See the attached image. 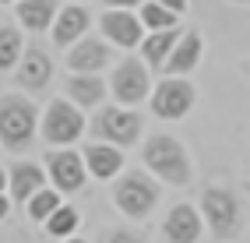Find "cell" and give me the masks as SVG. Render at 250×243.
<instances>
[{
    "label": "cell",
    "mask_w": 250,
    "mask_h": 243,
    "mask_svg": "<svg viewBox=\"0 0 250 243\" xmlns=\"http://www.w3.org/2000/svg\"><path fill=\"white\" fill-rule=\"evenodd\" d=\"M7 212H11V198H4V194H0V222L7 219Z\"/></svg>",
    "instance_id": "obj_28"
},
{
    "label": "cell",
    "mask_w": 250,
    "mask_h": 243,
    "mask_svg": "<svg viewBox=\"0 0 250 243\" xmlns=\"http://www.w3.org/2000/svg\"><path fill=\"white\" fill-rule=\"evenodd\" d=\"M81 155H85L88 176H95V180H113V176L124 169V152L109 141H92Z\"/></svg>",
    "instance_id": "obj_15"
},
{
    "label": "cell",
    "mask_w": 250,
    "mask_h": 243,
    "mask_svg": "<svg viewBox=\"0 0 250 243\" xmlns=\"http://www.w3.org/2000/svg\"><path fill=\"white\" fill-rule=\"evenodd\" d=\"M7 183H11V173H7V169H0V194L7 190Z\"/></svg>",
    "instance_id": "obj_29"
},
{
    "label": "cell",
    "mask_w": 250,
    "mask_h": 243,
    "mask_svg": "<svg viewBox=\"0 0 250 243\" xmlns=\"http://www.w3.org/2000/svg\"><path fill=\"white\" fill-rule=\"evenodd\" d=\"M109 92L113 99L120 106H130L134 109L141 99H148V92H152V81H148V63L138 60V57H127L116 63V71L109 78Z\"/></svg>",
    "instance_id": "obj_7"
},
{
    "label": "cell",
    "mask_w": 250,
    "mask_h": 243,
    "mask_svg": "<svg viewBox=\"0 0 250 243\" xmlns=\"http://www.w3.org/2000/svg\"><path fill=\"white\" fill-rule=\"evenodd\" d=\"M25 57V39L14 25H0V71L18 67V60Z\"/></svg>",
    "instance_id": "obj_21"
},
{
    "label": "cell",
    "mask_w": 250,
    "mask_h": 243,
    "mask_svg": "<svg viewBox=\"0 0 250 243\" xmlns=\"http://www.w3.org/2000/svg\"><path fill=\"white\" fill-rule=\"evenodd\" d=\"M243 71H247V74H250V60H247V63H243Z\"/></svg>",
    "instance_id": "obj_31"
},
{
    "label": "cell",
    "mask_w": 250,
    "mask_h": 243,
    "mask_svg": "<svg viewBox=\"0 0 250 243\" xmlns=\"http://www.w3.org/2000/svg\"><path fill=\"white\" fill-rule=\"evenodd\" d=\"M194 99H197V92L187 78H162L152 92V113L159 120H180L190 113Z\"/></svg>",
    "instance_id": "obj_8"
},
{
    "label": "cell",
    "mask_w": 250,
    "mask_h": 243,
    "mask_svg": "<svg viewBox=\"0 0 250 243\" xmlns=\"http://www.w3.org/2000/svg\"><path fill=\"white\" fill-rule=\"evenodd\" d=\"M88 25H92L88 7H81V4H67V7H60L57 21H53V46L67 50V46L81 42V39H85V32H88Z\"/></svg>",
    "instance_id": "obj_12"
},
{
    "label": "cell",
    "mask_w": 250,
    "mask_h": 243,
    "mask_svg": "<svg viewBox=\"0 0 250 243\" xmlns=\"http://www.w3.org/2000/svg\"><path fill=\"white\" fill-rule=\"evenodd\" d=\"M78 222H81L78 208H71V204H60V208H57V212L49 215L42 225H46V233H49V236H60V240H67V236H74Z\"/></svg>",
    "instance_id": "obj_23"
},
{
    "label": "cell",
    "mask_w": 250,
    "mask_h": 243,
    "mask_svg": "<svg viewBox=\"0 0 250 243\" xmlns=\"http://www.w3.org/2000/svg\"><path fill=\"white\" fill-rule=\"evenodd\" d=\"M201 215H205V225L211 229L215 240H232L243 229L240 198L232 190H226V187H205V194H201Z\"/></svg>",
    "instance_id": "obj_3"
},
{
    "label": "cell",
    "mask_w": 250,
    "mask_h": 243,
    "mask_svg": "<svg viewBox=\"0 0 250 243\" xmlns=\"http://www.w3.org/2000/svg\"><path fill=\"white\" fill-rule=\"evenodd\" d=\"M0 4H18V0H0Z\"/></svg>",
    "instance_id": "obj_32"
},
{
    "label": "cell",
    "mask_w": 250,
    "mask_h": 243,
    "mask_svg": "<svg viewBox=\"0 0 250 243\" xmlns=\"http://www.w3.org/2000/svg\"><path fill=\"white\" fill-rule=\"evenodd\" d=\"M53 78V60L42 46H25V57L18 60V85L28 92H42Z\"/></svg>",
    "instance_id": "obj_13"
},
{
    "label": "cell",
    "mask_w": 250,
    "mask_h": 243,
    "mask_svg": "<svg viewBox=\"0 0 250 243\" xmlns=\"http://www.w3.org/2000/svg\"><path fill=\"white\" fill-rule=\"evenodd\" d=\"M99 243H145V236L138 229H106L99 233Z\"/></svg>",
    "instance_id": "obj_25"
},
{
    "label": "cell",
    "mask_w": 250,
    "mask_h": 243,
    "mask_svg": "<svg viewBox=\"0 0 250 243\" xmlns=\"http://www.w3.org/2000/svg\"><path fill=\"white\" fill-rule=\"evenodd\" d=\"M60 204H63V198H60V190H57V187H53V190H46V187H42V190L36 194V198L28 201V215L36 219V222H46V219L53 215V212H57Z\"/></svg>",
    "instance_id": "obj_24"
},
{
    "label": "cell",
    "mask_w": 250,
    "mask_h": 243,
    "mask_svg": "<svg viewBox=\"0 0 250 243\" xmlns=\"http://www.w3.org/2000/svg\"><path fill=\"white\" fill-rule=\"evenodd\" d=\"M138 18H141V25H145V28H152V32H162V28H176L180 14H176V11H169L166 4H159V0H145Z\"/></svg>",
    "instance_id": "obj_22"
},
{
    "label": "cell",
    "mask_w": 250,
    "mask_h": 243,
    "mask_svg": "<svg viewBox=\"0 0 250 243\" xmlns=\"http://www.w3.org/2000/svg\"><path fill=\"white\" fill-rule=\"evenodd\" d=\"M145 166L152 169L159 180L173 183V187H183L190 183V155L183 152V144L173 138V134H155L145 141Z\"/></svg>",
    "instance_id": "obj_2"
},
{
    "label": "cell",
    "mask_w": 250,
    "mask_h": 243,
    "mask_svg": "<svg viewBox=\"0 0 250 243\" xmlns=\"http://www.w3.org/2000/svg\"><path fill=\"white\" fill-rule=\"evenodd\" d=\"M113 201L127 219H145V215H152V208L159 204V183L141 169L124 173L113 187Z\"/></svg>",
    "instance_id": "obj_5"
},
{
    "label": "cell",
    "mask_w": 250,
    "mask_h": 243,
    "mask_svg": "<svg viewBox=\"0 0 250 243\" xmlns=\"http://www.w3.org/2000/svg\"><path fill=\"white\" fill-rule=\"evenodd\" d=\"M63 243H88V240H78V236H67V240H63Z\"/></svg>",
    "instance_id": "obj_30"
},
{
    "label": "cell",
    "mask_w": 250,
    "mask_h": 243,
    "mask_svg": "<svg viewBox=\"0 0 250 243\" xmlns=\"http://www.w3.org/2000/svg\"><path fill=\"white\" fill-rule=\"evenodd\" d=\"M106 7H124V11H130V7H138V4H145V0H103Z\"/></svg>",
    "instance_id": "obj_26"
},
{
    "label": "cell",
    "mask_w": 250,
    "mask_h": 243,
    "mask_svg": "<svg viewBox=\"0 0 250 243\" xmlns=\"http://www.w3.org/2000/svg\"><path fill=\"white\" fill-rule=\"evenodd\" d=\"M232 4H250V0H232Z\"/></svg>",
    "instance_id": "obj_33"
},
{
    "label": "cell",
    "mask_w": 250,
    "mask_h": 243,
    "mask_svg": "<svg viewBox=\"0 0 250 243\" xmlns=\"http://www.w3.org/2000/svg\"><path fill=\"white\" fill-rule=\"evenodd\" d=\"M176 42H180V32H176V28L152 32V36H145V42H141V60H145L152 71H162Z\"/></svg>",
    "instance_id": "obj_19"
},
{
    "label": "cell",
    "mask_w": 250,
    "mask_h": 243,
    "mask_svg": "<svg viewBox=\"0 0 250 243\" xmlns=\"http://www.w3.org/2000/svg\"><path fill=\"white\" fill-rule=\"evenodd\" d=\"M39 131V109L18 92L0 95V144L7 152H25Z\"/></svg>",
    "instance_id": "obj_1"
},
{
    "label": "cell",
    "mask_w": 250,
    "mask_h": 243,
    "mask_svg": "<svg viewBox=\"0 0 250 243\" xmlns=\"http://www.w3.org/2000/svg\"><path fill=\"white\" fill-rule=\"evenodd\" d=\"M99 25H103V39L109 46H124V50H134V46L145 42V25L134 11H124V7H109L103 11V18H99Z\"/></svg>",
    "instance_id": "obj_10"
},
{
    "label": "cell",
    "mask_w": 250,
    "mask_h": 243,
    "mask_svg": "<svg viewBox=\"0 0 250 243\" xmlns=\"http://www.w3.org/2000/svg\"><path fill=\"white\" fill-rule=\"evenodd\" d=\"M205 229V215L194 204H173L162 222V236L169 243H197Z\"/></svg>",
    "instance_id": "obj_11"
},
{
    "label": "cell",
    "mask_w": 250,
    "mask_h": 243,
    "mask_svg": "<svg viewBox=\"0 0 250 243\" xmlns=\"http://www.w3.org/2000/svg\"><path fill=\"white\" fill-rule=\"evenodd\" d=\"M159 4H166L169 11H176V14H183L187 11V0H159Z\"/></svg>",
    "instance_id": "obj_27"
},
{
    "label": "cell",
    "mask_w": 250,
    "mask_h": 243,
    "mask_svg": "<svg viewBox=\"0 0 250 243\" xmlns=\"http://www.w3.org/2000/svg\"><path fill=\"white\" fill-rule=\"evenodd\" d=\"M57 0H18V21L28 28V32H46L53 28L57 21Z\"/></svg>",
    "instance_id": "obj_20"
},
{
    "label": "cell",
    "mask_w": 250,
    "mask_h": 243,
    "mask_svg": "<svg viewBox=\"0 0 250 243\" xmlns=\"http://www.w3.org/2000/svg\"><path fill=\"white\" fill-rule=\"evenodd\" d=\"M67 99L74 102V106H99L106 99V81L99 78V74H71L67 78Z\"/></svg>",
    "instance_id": "obj_18"
},
{
    "label": "cell",
    "mask_w": 250,
    "mask_h": 243,
    "mask_svg": "<svg viewBox=\"0 0 250 243\" xmlns=\"http://www.w3.org/2000/svg\"><path fill=\"white\" fill-rule=\"evenodd\" d=\"M109 63V42L106 39H81L67 53V71L71 74H99Z\"/></svg>",
    "instance_id": "obj_14"
},
{
    "label": "cell",
    "mask_w": 250,
    "mask_h": 243,
    "mask_svg": "<svg viewBox=\"0 0 250 243\" xmlns=\"http://www.w3.org/2000/svg\"><path fill=\"white\" fill-rule=\"evenodd\" d=\"M197 63H201V36H197V32H187V36H180V42L173 46L162 74L166 78H187Z\"/></svg>",
    "instance_id": "obj_16"
},
{
    "label": "cell",
    "mask_w": 250,
    "mask_h": 243,
    "mask_svg": "<svg viewBox=\"0 0 250 243\" xmlns=\"http://www.w3.org/2000/svg\"><path fill=\"white\" fill-rule=\"evenodd\" d=\"M92 134H95V141H109V144H116V148H127V144H134L138 138H141V113H134L130 106H103L92 117Z\"/></svg>",
    "instance_id": "obj_4"
},
{
    "label": "cell",
    "mask_w": 250,
    "mask_h": 243,
    "mask_svg": "<svg viewBox=\"0 0 250 243\" xmlns=\"http://www.w3.org/2000/svg\"><path fill=\"white\" fill-rule=\"evenodd\" d=\"M46 187V169H39L36 162H18V166H11V198L14 201H32L36 194Z\"/></svg>",
    "instance_id": "obj_17"
},
{
    "label": "cell",
    "mask_w": 250,
    "mask_h": 243,
    "mask_svg": "<svg viewBox=\"0 0 250 243\" xmlns=\"http://www.w3.org/2000/svg\"><path fill=\"white\" fill-rule=\"evenodd\" d=\"M85 117L78 113V106L71 99H53L42 113V138L49 144H57V148H67L74 144L81 134H85Z\"/></svg>",
    "instance_id": "obj_6"
},
{
    "label": "cell",
    "mask_w": 250,
    "mask_h": 243,
    "mask_svg": "<svg viewBox=\"0 0 250 243\" xmlns=\"http://www.w3.org/2000/svg\"><path fill=\"white\" fill-rule=\"evenodd\" d=\"M46 173L53 187L60 194H78L88 180V166H85V155H78L74 148H53L46 155Z\"/></svg>",
    "instance_id": "obj_9"
}]
</instances>
